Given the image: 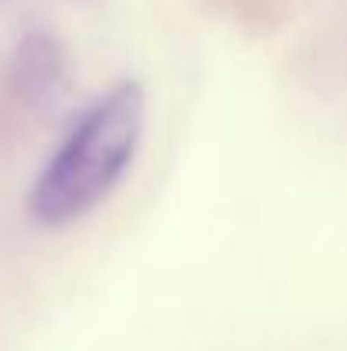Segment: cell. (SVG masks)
<instances>
[{"label":"cell","mask_w":347,"mask_h":351,"mask_svg":"<svg viewBox=\"0 0 347 351\" xmlns=\"http://www.w3.org/2000/svg\"><path fill=\"white\" fill-rule=\"evenodd\" d=\"M14 86L38 110H51L65 99L68 58L48 31H31L21 41V48L14 55Z\"/></svg>","instance_id":"2"},{"label":"cell","mask_w":347,"mask_h":351,"mask_svg":"<svg viewBox=\"0 0 347 351\" xmlns=\"http://www.w3.org/2000/svg\"><path fill=\"white\" fill-rule=\"evenodd\" d=\"M146 133V93L136 79L103 89L51 150L31 184L27 212L48 229L96 212L129 174Z\"/></svg>","instance_id":"1"}]
</instances>
